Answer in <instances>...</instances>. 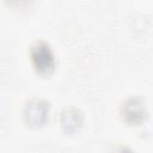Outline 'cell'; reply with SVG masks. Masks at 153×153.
Returning <instances> with one entry per match:
<instances>
[{"mask_svg":"<svg viewBox=\"0 0 153 153\" xmlns=\"http://www.w3.org/2000/svg\"><path fill=\"white\" fill-rule=\"evenodd\" d=\"M30 57L35 71L41 75H49L56 66L55 55L51 47L44 39L35 41L30 47Z\"/></svg>","mask_w":153,"mask_h":153,"instance_id":"obj_1","label":"cell"},{"mask_svg":"<svg viewBox=\"0 0 153 153\" xmlns=\"http://www.w3.org/2000/svg\"><path fill=\"white\" fill-rule=\"evenodd\" d=\"M60 123L66 131L68 133L75 131L82 124V114L76 108H73V106L65 108L61 112Z\"/></svg>","mask_w":153,"mask_h":153,"instance_id":"obj_4","label":"cell"},{"mask_svg":"<svg viewBox=\"0 0 153 153\" xmlns=\"http://www.w3.org/2000/svg\"><path fill=\"white\" fill-rule=\"evenodd\" d=\"M120 114L127 123L130 124H139L141 123L145 117L147 116V109L146 105L140 97H130L120 106Z\"/></svg>","mask_w":153,"mask_h":153,"instance_id":"obj_3","label":"cell"},{"mask_svg":"<svg viewBox=\"0 0 153 153\" xmlns=\"http://www.w3.org/2000/svg\"><path fill=\"white\" fill-rule=\"evenodd\" d=\"M112 153H134V152H133V149H130L127 146H118Z\"/></svg>","mask_w":153,"mask_h":153,"instance_id":"obj_5","label":"cell"},{"mask_svg":"<svg viewBox=\"0 0 153 153\" xmlns=\"http://www.w3.org/2000/svg\"><path fill=\"white\" fill-rule=\"evenodd\" d=\"M49 110H50V105L49 102H47L45 99L42 98H31L27 100V103L25 104L24 108V121L26 124L31 126V127H38L42 126L49 116Z\"/></svg>","mask_w":153,"mask_h":153,"instance_id":"obj_2","label":"cell"}]
</instances>
